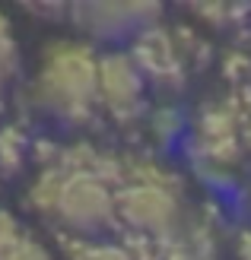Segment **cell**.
I'll use <instances>...</instances> for the list:
<instances>
[{
  "instance_id": "cell-1",
  "label": "cell",
  "mask_w": 251,
  "mask_h": 260,
  "mask_svg": "<svg viewBox=\"0 0 251 260\" xmlns=\"http://www.w3.org/2000/svg\"><path fill=\"white\" fill-rule=\"evenodd\" d=\"M32 99L58 121H89L99 105V54L83 42H51L38 63Z\"/></svg>"
},
{
  "instance_id": "cell-2",
  "label": "cell",
  "mask_w": 251,
  "mask_h": 260,
  "mask_svg": "<svg viewBox=\"0 0 251 260\" xmlns=\"http://www.w3.org/2000/svg\"><path fill=\"white\" fill-rule=\"evenodd\" d=\"M58 168V184H54V203L45 219H51L64 235L73 241L102 238L118 222V187L108 181L86 172H67Z\"/></svg>"
},
{
  "instance_id": "cell-3",
  "label": "cell",
  "mask_w": 251,
  "mask_h": 260,
  "mask_svg": "<svg viewBox=\"0 0 251 260\" xmlns=\"http://www.w3.org/2000/svg\"><path fill=\"white\" fill-rule=\"evenodd\" d=\"M118 222L147 241L175 238L181 229V200L169 181H124L118 187Z\"/></svg>"
},
{
  "instance_id": "cell-4",
  "label": "cell",
  "mask_w": 251,
  "mask_h": 260,
  "mask_svg": "<svg viewBox=\"0 0 251 260\" xmlns=\"http://www.w3.org/2000/svg\"><path fill=\"white\" fill-rule=\"evenodd\" d=\"M147 102V73L130 51L99 54V105L118 121H134Z\"/></svg>"
},
{
  "instance_id": "cell-5",
  "label": "cell",
  "mask_w": 251,
  "mask_h": 260,
  "mask_svg": "<svg viewBox=\"0 0 251 260\" xmlns=\"http://www.w3.org/2000/svg\"><path fill=\"white\" fill-rule=\"evenodd\" d=\"M67 16L76 22V29L92 38H124L140 35L156 25L159 7L153 4H80L70 7Z\"/></svg>"
},
{
  "instance_id": "cell-6",
  "label": "cell",
  "mask_w": 251,
  "mask_h": 260,
  "mask_svg": "<svg viewBox=\"0 0 251 260\" xmlns=\"http://www.w3.org/2000/svg\"><path fill=\"white\" fill-rule=\"evenodd\" d=\"M137 63L143 67L147 80L159 83V86H181L184 83V54L178 42L162 29H147L134 38V51Z\"/></svg>"
},
{
  "instance_id": "cell-7",
  "label": "cell",
  "mask_w": 251,
  "mask_h": 260,
  "mask_svg": "<svg viewBox=\"0 0 251 260\" xmlns=\"http://www.w3.org/2000/svg\"><path fill=\"white\" fill-rule=\"evenodd\" d=\"M197 152L210 165H232L242 152V140L235 130V118L222 108L207 111L197 124Z\"/></svg>"
},
{
  "instance_id": "cell-8",
  "label": "cell",
  "mask_w": 251,
  "mask_h": 260,
  "mask_svg": "<svg viewBox=\"0 0 251 260\" xmlns=\"http://www.w3.org/2000/svg\"><path fill=\"white\" fill-rule=\"evenodd\" d=\"M67 260H137V254L127 244L105 241V238H86L67 244Z\"/></svg>"
},
{
  "instance_id": "cell-9",
  "label": "cell",
  "mask_w": 251,
  "mask_h": 260,
  "mask_svg": "<svg viewBox=\"0 0 251 260\" xmlns=\"http://www.w3.org/2000/svg\"><path fill=\"white\" fill-rule=\"evenodd\" d=\"M29 159V137L22 134L16 124H10L0 130V175L10 178Z\"/></svg>"
},
{
  "instance_id": "cell-10",
  "label": "cell",
  "mask_w": 251,
  "mask_h": 260,
  "mask_svg": "<svg viewBox=\"0 0 251 260\" xmlns=\"http://www.w3.org/2000/svg\"><path fill=\"white\" fill-rule=\"evenodd\" d=\"M22 67V54H19V42H16V32H13V22L0 13V73L7 76H16Z\"/></svg>"
},
{
  "instance_id": "cell-11",
  "label": "cell",
  "mask_w": 251,
  "mask_h": 260,
  "mask_svg": "<svg viewBox=\"0 0 251 260\" xmlns=\"http://www.w3.org/2000/svg\"><path fill=\"white\" fill-rule=\"evenodd\" d=\"M150 134H153L156 143H172L181 134V114L175 108H169V105L156 108L150 114Z\"/></svg>"
},
{
  "instance_id": "cell-12",
  "label": "cell",
  "mask_w": 251,
  "mask_h": 260,
  "mask_svg": "<svg viewBox=\"0 0 251 260\" xmlns=\"http://www.w3.org/2000/svg\"><path fill=\"white\" fill-rule=\"evenodd\" d=\"M22 238H25V232L19 225V219L10 210H0V260H7L13 251H16Z\"/></svg>"
},
{
  "instance_id": "cell-13",
  "label": "cell",
  "mask_w": 251,
  "mask_h": 260,
  "mask_svg": "<svg viewBox=\"0 0 251 260\" xmlns=\"http://www.w3.org/2000/svg\"><path fill=\"white\" fill-rule=\"evenodd\" d=\"M7 260H54V254H51L48 248L38 238H32V235H25L22 241H19V248L13 251Z\"/></svg>"
},
{
  "instance_id": "cell-14",
  "label": "cell",
  "mask_w": 251,
  "mask_h": 260,
  "mask_svg": "<svg viewBox=\"0 0 251 260\" xmlns=\"http://www.w3.org/2000/svg\"><path fill=\"white\" fill-rule=\"evenodd\" d=\"M165 260H213V254L197 251V248H191V244L184 241V244H178V248H172V251L165 254Z\"/></svg>"
},
{
  "instance_id": "cell-15",
  "label": "cell",
  "mask_w": 251,
  "mask_h": 260,
  "mask_svg": "<svg viewBox=\"0 0 251 260\" xmlns=\"http://www.w3.org/2000/svg\"><path fill=\"white\" fill-rule=\"evenodd\" d=\"M235 254L239 260H251V232H242L239 241H235Z\"/></svg>"
},
{
  "instance_id": "cell-16",
  "label": "cell",
  "mask_w": 251,
  "mask_h": 260,
  "mask_svg": "<svg viewBox=\"0 0 251 260\" xmlns=\"http://www.w3.org/2000/svg\"><path fill=\"white\" fill-rule=\"evenodd\" d=\"M4 83H7V76L0 73V105H4Z\"/></svg>"
}]
</instances>
